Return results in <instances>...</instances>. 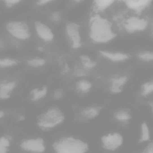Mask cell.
<instances>
[{
  "label": "cell",
  "mask_w": 153,
  "mask_h": 153,
  "mask_svg": "<svg viewBox=\"0 0 153 153\" xmlns=\"http://www.w3.org/2000/svg\"><path fill=\"white\" fill-rule=\"evenodd\" d=\"M89 34L91 41L97 44L107 43L117 36L111 23L107 19L98 15L90 18Z\"/></svg>",
  "instance_id": "1"
},
{
  "label": "cell",
  "mask_w": 153,
  "mask_h": 153,
  "mask_svg": "<svg viewBox=\"0 0 153 153\" xmlns=\"http://www.w3.org/2000/svg\"><path fill=\"white\" fill-rule=\"evenodd\" d=\"M55 153H86L88 149L87 143L71 137H64L53 144Z\"/></svg>",
  "instance_id": "2"
},
{
  "label": "cell",
  "mask_w": 153,
  "mask_h": 153,
  "mask_svg": "<svg viewBox=\"0 0 153 153\" xmlns=\"http://www.w3.org/2000/svg\"><path fill=\"white\" fill-rule=\"evenodd\" d=\"M64 119V114L60 109L56 107L51 108L40 116L37 125L43 129H48L59 125Z\"/></svg>",
  "instance_id": "3"
},
{
  "label": "cell",
  "mask_w": 153,
  "mask_h": 153,
  "mask_svg": "<svg viewBox=\"0 0 153 153\" xmlns=\"http://www.w3.org/2000/svg\"><path fill=\"white\" fill-rule=\"evenodd\" d=\"M148 25V21L146 19L131 16L125 19L123 26L127 33L132 34L145 31Z\"/></svg>",
  "instance_id": "4"
},
{
  "label": "cell",
  "mask_w": 153,
  "mask_h": 153,
  "mask_svg": "<svg viewBox=\"0 0 153 153\" xmlns=\"http://www.w3.org/2000/svg\"><path fill=\"white\" fill-rule=\"evenodd\" d=\"M6 29L10 34L19 40H25L30 36V32L28 26L20 21H11L6 25Z\"/></svg>",
  "instance_id": "5"
},
{
  "label": "cell",
  "mask_w": 153,
  "mask_h": 153,
  "mask_svg": "<svg viewBox=\"0 0 153 153\" xmlns=\"http://www.w3.org/2000/svg\"><path fill=\"white\" fill-rule=\"evenodd\" d=\"M20 146L23 150L31 153H42L45 149V142L42 138L25 140L21 142Z\"/></svg>",
  "instance_id": "6"
},
{
  "label": "cell",
  "mask_w": 153,
  "mask_h": 153,
  "mask_svg": "<svg viewBox=\"0 0 153 153\" xmlns=\"http://www.w3.org/2000/svg\"><path fill=\"white\" fill-rule=\"evenodd\" d=\"M66 32L72 48L74 49L79 48L81 45V38L79 25L74 22L68 23L66 25Z\"/></svg>",
  "instance_id": "7"
},
{
  "label": "cell",
  "mask_w": 153,
  "mask_h": 153,
  "mask_svg": "<svg viewBox=\"0 0 153 153\" xmlns=\"http://www.w3.org/2000/svg\"><path fill=\"white\" fill-rule=\"evenodd\" d=\"M102 145L105 149L113 151L121 146L123 142L122 136L118 133H110L102 137Z\"/></svg>",
  "instance_id": "8"
},
{
  "label": "cell",
  "mask_w": 153,
  "mask_h": 153,
  "mask_svg": "<svg viewBox=\"0 0 153 153\" xmlns=\"http://www.w3.org/2000/svg\"><path fill=\"white\" fill-rule=\"evenodd\" d=\"M128 81V77L125 75L113 77L110 79V91L114 94L121 93Z\"/></svg>",
  "instance_id": "9"
},
{
  "label": "cell",
  "mask_w": 153,
  "mask_h": 153,
  "mask_svg": "<svg viewBox=\"0 0 153 153\" xmlns=\"http://www.w3.org/2000/svg\"><path fill=\"white\" fill-rule=\"evenodd\" d=\"M100 55L106 59L114 62H121L128 60L130 56L128 53L120 52H112L105 50L99 51Z\"/></svg>",
  "instance_id": "10"
},
{
  "label": "cell",
  "mask_w": 153,
  "mask_h": 153,
  "mask_svg": "<svg viewBox=\"0 0 153 153\" xmlns=\"http://www.w3.org/2000/svg\"><path fill=\"white\" fill-rule=\"evenodd\" d=\"M124 2L129 9L139 14L150 7L153 1L151 0H128Z\"/></svg>",
  "instance_id": "11"
},
{
  "label": "cell",
  "mask_w": 153,
  "mask_h": 153,
  "mask_svg": "<svg viewBox=\"0 0 153 153\" xmlns=\"http://www.w3.org/2000/svg\"><path fill=\"white\" fill-rule=\"evenodd\" d=\"M36 31L39 37L45 42H51L54 38L51 29L41 21H36L34 24Z\"/></svg>",
  "instance_id": "12"
},
{
  "label": "cell",
  "mask_w": 153,
  "mask_h": 153,
  "mask_svg": "<svg viewBox=\"0 0 153 153\" xmlns=\"http://www.w3.org/2000/svg\"><path fill=\"white\" fill-rule=\"evenodd\" d=\"M16 83L15 81L1 83L0 85V98L2 100L8 99L10 96V93L15 89Z\"/></svg>",
  "instance_id": "13"
},
{
  "label": "cell",
  "mask_w": 153,
  "mask_h": 153,
  "mask_svg": "<svg viewBox=\"0 0 153 153\" xmlns=\"http://www.w3.org/2000/svg\"><path fill=\"white\" fill-rule=\"evenodd\" d=\"M114 2L113 0H96L93 1V8L96 12H103L111 7Z\"/></svg>",
  "instance_id": "14"
},
{
  "label": "cell",
  "mask_w": 153,
  "mask_h": 153,
  "mask_svg": "<svg viewBox=\"0 0 153 153\" xmlns=\"http://www.w3.org/2000/svg\"><path fill=\"white\" fill-rule=\"evenodd\" d=\"M47 87L44 86L41 88H34L31 92V99L34 102H36L42 99L47 94Z\"/></svg>",
  "instance_id": "15"
},
{
  "label": "cell",
  "mask_w": 153,
  "mask_h": 153,
  "mask_svg": "<svg viewBox=\"0 0 153 153\" xmlns=\"http://www.w3.org/2000/svg\"><path fill=\"white\" fill-rule=\"evenodd\" d=\"M100 108L95 106H91L85 108L81 111V115L87 119H92L99 115Z\"/></svg>",
  "instance_id": "16"
},
{
  "label": "cell",
  "mask_w": 153,
  "mask_h": 153,
  "mask_svg": "<svg viewBox=\"0 0 153 153\" xmlns=\"http://www.w3.org/2000/svg\"><path fill=\"white\" fill-rule=\"evenodd\" d=\"M80 59L83 68L87 71L92 69L96 66V62L87 55H81Z\"/></svg>",
  "instance_id": "17"
},
{
  "label": "cell",
  "mask_w": 153,
  "mask_h": 153,
  "mask_svg": "<svg viewBox=\"0 0 153 153\" xmlns=\"http://www.w3.org/2000/svg\"><path fill=\"white\" fill-rule=\"evenodd\" d=\"M153 93V79L147 81L141 85L140 94L142 97L148 96Z\"/></svg>",
  "instance_id": "18"
},
{
  "label": "cell",
  "mask_w": 153,
  "mask_h": 153,
  "mask_svg": "<svg viewBox=\"0 0 153 153\" xmlns=\"http://www.w3.org/2000/svg\"><path fill=\"white\" fill-rule=\"evenodd\" d=\"M137 57L139 60L143 62H153V52L150 51L140 52L137 53Z\"/></svg>",
  "instance_id": "19"
},
{
  "label": "cell",
  "mask_w": 153,
  "mask_h": 153,
  "mask_svg": "<svg viewBox=\"0 0 153 153\" xmlns=\"http://www.w3.org/2000/svg\"><path fill=\"white\" fill-rule=\"evenodd\" d=\"M92 85L91 82L86 80H81L77 82L76 85L77 89L79 92L86 93L91 89Z\"/></svg>",
  "instance_id": "20"
},
{
  "label": "cell",
  "mask_w": 153,
  "mask_h": 153,
  "mask_svg": "<svg viewBox=\"0 0 153 153\" xmlns=\"http://www.w3.org/2000/svg\"><path fill=\"white\" fill-rule=\"evenodd\" d=\"M141 134L140 142L147 141L150 138V133L148 126L146 123H143L141 126Z\"/></svg>",
  "instance_id": "21"
},
{
  "label": "cell",
  "mask_w": 153,
  "mask_h": 153,
  "mask_svg": "<svg viewBox=\"0 0 153 153\" xmlns=\"http://www.w3.org/2000/svg\"><path fill=\"white\" fill-rule=\"evenodd\" d=\"M10 141L8 138L2 136L0 138V153H8Z\"/></svg>",
  "instance_id": "22"
},
{
  "label": "cell",
  "mask_w": 153,
  "mask_h": 153,
  "mask_svg": "<svg viewBox=\"0 0 153 153\" xmlns=\"http://www.w3.org/2000/svg\"><path fill=\"white\" fill-rule=\"evenodd\" d=\"M114 117L118 120L121 122H126L130 120L131 118L130 114L127 111H120L115 113Z\"/></svg>",
  "instance_id": "23"
},
{
  "label": "cell",
  "mask_w": 153,
  "mask_h": 153,
  "mask_svg": "<svg viewBox=\"0 0 153 153\" xmlns=\"http://www.w3.org/2000/svg\"><path fill=\"white\" fill-rule=\"evenodd\" d=\"M46 63L44 59L40 58H33L27 61V63L29 66L34 68L42 67Z\"/></svg>",
  "instance_id": "24"
},
{
  "label": "cell",
  "mask_w": 153,
  "mask_h": 153,
  "mask_svg": "<svg viewBox=\"0 0 153 153\" xmlns=\"http://www.w3.org/2000/svg\"><path fill=\"white\" fill-rule=\"evenodd\" d=\"M18 61L10 58H4L0 60V67L1 68H8L16 65Z\"/></svg>",
  "instance_id": "25"
},
{
  "label": "cell",
  "mask_w": 153,
  "mask_h": 153,
  "mask_svg": "<svg viewBox=\"0 0 153 153\" xmlns=\"http://www.w3.org/2000/svg\"><path fill=\"white\" fill-rule=\"evenodd\" d=\"M86 71V70L85 69L77 68L75 69L74 74H75V76H84L87 75Z\"/></svg>",
  "instance_id": "26"
},
{
  "label": "cell",
  "mask_w": 153,
  "mask_h": 153,
  "mask_svg": "<svg viewBox=\"0 0 153 153\" xmlns=\"http://www.w3.org/2000/svg\"><path fill=\"white\" fill-rule=\"evenodd\" d=\"M51 19L53 22H59L61 19L60 14L58 11H54L51 16Z\"/></svg>",
  "instance_id": "27"
},
{
  "label": "cell",
  "mask_w": 153,
  "mask_h": 153,
  "mask_svg": "<svg viewBox=\"0 0 153 153\" xmlns=\"http://www.w3.org/2000/svg\"><path fill=\"white\" fill-rule=\"evenodd\" d=\"M21 1L19 0H5L3 2L7 7H11L14 5H16Z\"/></svg>",
  "instance_id": "28"
},
{
  "label": "cell",
  "mask_w": 153,
  "mask_h": 153,
  "mask_svg": "<svg viewBox=\"0 0 153 153\" xmlns=\"http://www.w3.org/2000/svg\"><path fill=\"white\" fill-rule=\"evenodd\" d=\"M63 95V91L62 89H56L54 92L53 94V97L55 99H59L62 98Z\"/></svg>",
  "instance_id": "29"
},
{
  "label": "cell",
  "mask_w": 153,
  "mask_h": 153,
  "mask_svg": "<svg viewBox=\"0 0 153 153\" xmlns=\"http://www.w3.org/2000/svg\"><path fill=\"white\" fill-rule=\"evenodd\" d=\"M142 153H153V141L148 145Z\"/></svg>",
  "instance_id": "30"
},
{
  "label": "cell",
  "mask_w": 153,
  "mask_h": 153,
  "mask_svg": "<svg viewBox=\"0 0 153 153\" xmlns=\"http://www.w3.org/2000/svg\"><path fill=\"white\" fill-rule=\"evenodd\" d=\"M51 1H51V0H41V1H38L36 2V5L40 6H43V5H46Z\"/></svg>",
  "instance_id": "31"
},
{
  "label": "cell",
  "mask_w": 153,
  "mask_h": 153,
  "mask_svg": "<svg viewBox=\"0 0 153 153\" xmlns=\"http://www.w3.org/2000/svg\"><path fill=\"white\" fill-rule=\"evenodd\" d=\"M69 68L67 64H66V65H65V68H64V69H63V73H67V72L69 71Z\"/></svg>",
  "instance_id": "32"
},
{
  "label": "cell",
  "mask_w": 153,
  "mask_h": 153,
  "mask_svg": "<svg viewBox=\"0 0 153 153\" xmlns=\"http://www.w3.org/2000/svg\"><path fill=\"white\" fill-rule=\"evenodd\" d=\"M5 115V113L3 111H0V118H2Z\"/></svg>",
  "instance_id": "33"
},
{
  "label": "cell",
  "mask_w": 153,
  "mask_h": 153,
  "mask_svg": "<svg viewBox=\"0 0 153 153\" xmlns=\"http://www.w3.org/2000/svg\"><path fill=\"white\" fill-rule=\"evenodd\" d=\"M151 34H152V36H153V23H152V24H151Z\"/></svg>",
  "instance_id": "34"
},
{
  "label": "cell",
  "mask_w": 153,
  "mask_h": 153,
  "mask_svg": "<svg viewBox=\"0 0 153 153\" xmlns=\"http://www.w3.org/2000/svg\"><path fill=\"white\" fill-rule=\"evenodd\" d=\"M25 117H24V116H23V115L20 116V118H19V120H20V121L24 120H25Z\"/></svg>",
  "instance_id": "35"
},
{
  "label": "cell",
  "mask_w": 153,
  "mask_h": 153,
  "mask_svg": "<svg viewBox=\"0 0 153 153\" xmlns=\"http://www.w3.org/2000/svg\"><path fill=\"white\" fill-rule=\"evenodd\" d=\"M75 2H78V3H80V2H82V1H81V0H78V1H74Z\"/></svg>",
  "instance_id": "36"
},
{
  "label": "cell",
  "mask_w": 153,
  "mask_h": 153,
  "mask_svg": "<svg viewBox=\"0 0 153 153\" xmlns=\"http://www.w3.org/2000/svg\"><path fill=\"white\" fill-rule=\"evenodd\" d=\"M39 50L40 51H43V48L42 47H40L39 48Z\"/></svg>",
  "instance_id": "37"
},
{
  "label": "cell",
  "mask_w": 153,
  "mask_h": 153,
  "mask_svg": "<svg viewBox=\"0 0 153 153\" xmlns=\"http://www.w3.org/2000/svg\"><path fill=\"white\" fill-rule=\"evenodd\" d=\"M152 110H153V103H152Z\"/></svg>",
  "instance_id": "38"
}]
</instances>
